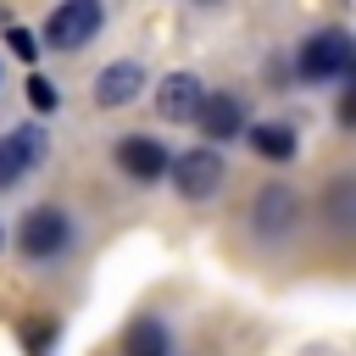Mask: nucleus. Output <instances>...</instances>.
Masks as SVG:
<instances>
[{
    "label": "nucleus",
    "mask_w": 356,
    "mask_h": 356,
    "mask_svg": "<svg viewBox=\"0 0 356 356\" xmlns=\"http://www.w3.org/2000/svg\"><path fill=\"white\" fill-rule=\"evenodd\" d=\"M95 28H100V6H95V0H67V6L50 11L44 39H50L56 50H78V44H89Z\"/></svg>",
    "instance_id": "f257e3e1"
},
{
    "label": "nucleus",
    "mask_w": 356,
    "mask_h": 356,
    "mask_svg": "<svg viewBox=\"0 0 356 356\" xmlns=\"http://www.w3.org/2000/svg\"><path fill=\"white\" fill-rule=\"evenodd\" d=\"M167 167H172V184H178L189 200H206V195L222 189V156H217V150H189V156L167 161Z\"/></svg>",
    "instance_id": "f03ea898"
},
{
    "label": "nucleus",
    "mask_w": 356,
    "mask_h": 356,
    "mask_svg": "<svg viewBox=\"0 0 356 356\" xmlns=\"http://www.w3.org/2000/svg\"><path fill=\"white\" fill-rule=\"evenodd\" d=\"M350 56H356V44L345 33H317L300 50V72L306 78H339V72H350Z\"/></svg>",
    "instance_id": "7ed1b4c3"
},
{
    "label": "nucleus",
    "mask_w": 356,
    "mask_h": 356,
    "mask_svg": "<svg viewBox=\"0 0 356 356\" xmlns=\"http://www.w3.org/2000/svg\"><path fill=\"white\" fill-rule=\"evenodd\" d=\"M39 156H44V134H39V128H17V134H6V139H0V189L22 184V172L39 167Z\"/></svg>",
    "instance_id": "20e7f679"
},
{
    "label": "nucleus",
    "mask_w": 356,
    "mask_h": 356,
    "mask_svg": "<svg viewBox=\"0 0 356 356\" xmlns=\"http://www.w3.org/2000/svg\"><path fill=\"white\" fill-rule=\"evenodd\" d=\"M200 100H206V89H200L195 72H172V78H161V89H156V111L172 117V122H189V117L200 111Z\"/></svg>",
    "instance_id": "39448f33"
},
{
    "label": "nucleus",
    "mask_w": 356,
    "mask_h": 356,
    "mask_svg": "<svg viewBox=\"0 0 356 356\" xmlns=\"http://www.w3.org/2000/svg\"><path fill=\"white\" fill-rule=\"evenodd\" d=\"M67 245V217L61 211H28L22 217V256H56Z\"/></svg>",
    "instance_id": "423d86ee"
},
{
    "label": "nucleus",
    "mask_w": 356,
    "mask_h": 356,
    "mask_svg": "<svg viewBox=\"0 0 356 356\" xmlns=\"http://www.w3.org/2000/svg\"><path fill=\"white\" fill-rule=\"evenodd\" d=\"M117 161H122V172H134V178H161V172H167V150H161L156 139H122V145H117Z\"/></svg>",
    "instance_id": "0eeeda50"
},
{
    "label": "nucleus",
    "mask_w": 356,
    "mask_h": 356,
    "mask_svg": "<svg viewBox=\"0 0 356 356\" xmlns=\"http://www.w3.org/2000/svg\"><path fill=\"white\" fill-rule=\"evenodd\" d=\"M139 83H145L139 61H111V67L100 72L95 95H100V106H122V100H134V89H139Z\"/></svg>",
    "instance_id": "6e6552de"
},
{
    "label": "nucleus",
    "mask_w": 356,
    "mask_h": 356,
    "mask_svg": "<svg viewBox=\"0 0 356 356\" xmlns=\"http://www.w3.org/2000/svg\"><path fill=\"white\" fill-rule=\"evenodd\" d=\"M195 122H200L211 139H228V134H239V100H234V95H206L200 111H195Z\"/></svg>",
    "instance_id": "1a4fd4ad"
},
{
    "label": "nucleus",
    "mask_w": 356,
    "mask_h": 356,
    "mask_svg": "<svg viewBox=\"0 0 356 356\" xmlns=\"http://www.w3.org/2000/svg\"><path fill=\"white\" fill-rule=\"evenodd\" d=\"M122 350H128V356H172V339H167V323H161V317H139V323L128 328V339H122Z\"/></svg>",
    "instance_id": "9d476101"
},
{
    "label": "nucleus",
    "mask_w": 356,
    "mask_h": 356,
    "mask_svg": "<svg viewBox=\"0 0 356 356\" xmlns=\"http://www.w3.org/2000/svg\"><path fill=\"white\" fill-rule=\"evenodd\" d=\"M250 145H256V156H267V161H289V156H295V134H289L284 122L250 128Z\"/></svg>",
    "instance_id": "9b49d317"
},
{
    "label": "nucleus",
    "mask_w": 356,
    "mask_h": 356,
    "mask_svg": "<svg viewBox=\"0 0 356 356\" xmlns=\"http://www.w3.org/2000/svg\"><path fill=\"white\" fill-rule=\"evenodd\" d=\"M28 100H33L39 111H50V106H56V83H50V78H33V83H28Z\"/></svg>",
    "instance_id": "f8f14e48"
},
{
    "label": "nucleus",
    "mask_w": 356,
    "mask_h": 356,
    "mask_svg": "<svg viewBox=\"0 0 356 356\" xmlns=\"http://www.w3.org/2000/svg\"><path fill=\"white\" fill-rule=\"evenodd\" d=\"M11 50H17L22 61H33V56H39V44H33V33H28V28H11Z\"/></svg>",
    "instance_id": "ddd939ff"
}]
</instances>
